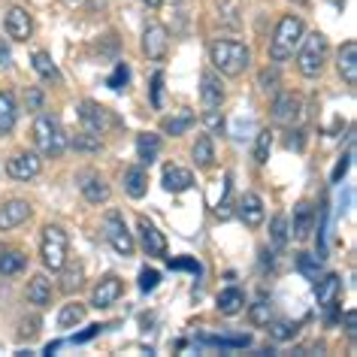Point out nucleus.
<instances>
[{"label": "nucleus", "instance_id": "864d4df0", "mask_svg": "<svg viewBox=\"0 0 357 357\" xmlns=\"http://www.w3.org/2000/svg\"><path fill=\"white\" fill-rule=\"evenodd\" d=\"M142 3L151 6V10H158V6H160V0H142Z\"/></svg>", "mask_w": 357, "mask_h": 357}, {"label": "nucleus", "instance_id": "ea45409f", "mask_svg": "<svg viewBox=\"0 0 357 357\" xmlns=\"http://www.w3.org/2000/svg\"><path fill=\"white\" fill-rule=\"evenodd\" d=\"M203 124L209 128V133H221L225 130V115H221L218 109H206L203 112Z\"/></svg>", "mask_w": 357, "mask_h": 357}, {"label": "nucleus", "instance_id": "6ab92c4d", "mask_svg": "<svg viewBox=\"0 0 357 357\" xmlns=\"http://www.w3.org/2000/svg\"><path fill=\"white\" fill-rule=\"evenodd\" d=\"M339 76L345 79V85H357V43L348 40L339 49Z\"/></svg>", "mask_w": 357, "mask_h": 357}, {"label": "nucleus", "instance_id": "de8ad7c7", "mask_svg": "<svg viewBox=\"0 0 357 357\" xmlns=\"http://www.w3.org/2000/svg\"><path fill=\"white\" fill-rule=\"evenodd\" d=\"M348 160H351V151H348L345 158H339V164H336V169H333V176H330V178H333V182H339V178L345 176V169H348Z\"/></svg>", "mask_w": 357, "mask_h": 357}, {"label": "nucleus", "instance_id": "7ed1b4c3", "mask_svg": "<svg viewBox=\"0 0 357 357\" xmlns=\"http://www.w3.org/2000/svg\"><path fill=\"white\" fill-rule=\"evenodd\" d=\"M300 40H303V19L300 15H282L279 28H275L273 40H270V58L275 64L288 61L294 55V49L300 46Z\"/></svg>", "mask_w": 357, "mask_h": 357}, {"label": "nucleus", "instance_id": "dca6fc26", "mask_svg": "<svg viewBox=\"0 0 357 357\" xmlns=\"http://www.w3.org/2000/svg\"><path fill=\"white\" fill-rule=\"evenodd\" d=\"M6 33H10V40H19V43H24L33 33V22H31V15H28V10H10L6 13Z\"/></svg>", "mask_w": 357, "mask_h": 357}, {"label": "nucleus", "instance_id": "7c9ffc66", "mask_svg": "<svg viewBox=\"0 0 357 357\" xmlns=\"http://www.w3.org/2000/svg\"><path fill=\"white\" fill-rule=\"evenodd\" d=\"M31 64H33V70H37L43 79H49V82H58V79H61V73H58V67H55V61H52L49 52H33Z\"/></svg>", "mask_w": 357, "mask_h": 357}, {"label": "nucleus", "instance_id": "a211bd4d", "mask_svg": "<svg viewBox=\"0 0 357 357\" xmlns=\"http://www.w3.org/2000/svg\"><path fill=\"white\" fill-rule=\"evenodd\" d=\"M200 97H203V106L206 109H221V103H225V85H221L218 76L206 73L200 79Z\"/></svg>", "mask_w": 357, "mask_h": 357}, {"label": "nucleus", "instance_id": "2eb2a0df", "mask_svg": "<svg viewBox=\"0 0 357 357\" xmlns=\"http://www.w3.org/2000/svg\"><path fill=\"white\" fill-rule=\"evenodd\" d=\"M264 200L257 197V194H243V200H239V218H243L245 227H261L264 225Z\"/></svg>", "mask_w": 357, "mask_h": 357}, {"label": "nucleus", "instance_id": "6e6552de", "mask_svg": "<svg viewBox=\"0 0 357 357\" xmlns=\"http://www.w3.org/2000/svg\"><path fill=\"white\" fill-rule=\"evenodd\" d=\"M43 169V160L40 155H33V151H19V155H13L6 160V173L15 182H28V178H37Z\"/></svg>", "mask_w": 357, "mask_h": 357}, {"label": "nucleus", "instance_id": "a878e982", "mask_svg": "<svg viewBox=\"0 0 357 357\" xmlns=\"http://www.w3.org/2000/svg\"><path fill=\"white\" fill-rule=\"evenodd\" d=\"M49 300H52V282L46 275H33L28 282V303H33V306H49Z\"/></svg>", "mask_w": 357, "mask_h": 357}, {"label": "nucleus", "instance_id": "09e8293b", "mask_svg": "<svg viewBox=\"0 0 357 357\" xmlns=\"http://www.w3.org/2000/svg\"><path fill=\"white\" fill-rule=\"evenodd\" d=\"M169 266H173V270H194V273H200V266L194 261H173V257H169Z\"/></svg>", "mask_w": 357, "mask_h": 357}, {"label": "nucleus", "instance_id": "3c124183", "mask_svg": "<svg viewBox=\"0 0 357 357\" xmlns=\"http://www.w3.org/2000/svg\"><path fill=\"white\" fill-rule=\"evenodd\" d=\"M288 149H297V151L303 149V133H300V130H294V133H291V139H288Z\"/></svg>", "mask_w": 357, "mask_h": 357}, {"label": "nucleus", "instance_id": "49530a36", "mask_svg": "<svg viewBox=\"0 0 357 357\" xmlns=\"http://www.w3.org/2000/svg\"><path fill=\"white\" fill-rule=\"evenodd\" d=\"M40 106H43V91H40V88H31V91H28V109L37 112Z\"/></svg>", "mask_w": 357, "mask_h": 357}, {"label": "nucleus", "instance_id": "39448f33", "mask_svg": "<svg viewBox=\"0 0 357 357\" xmlns=\"http://www.w3.org/2000/svg\"><path fill=\"white\" fill-rule=\"evenodd\" d=\"M303 46L297 52V67L300 73L306 79H315L321 73V67H324V55H327V40L321 37V33H309L306 40H300Z\"/></svg>", "mask_w": 357, "mask_h": 357}, {"label": "nucleus", "instance_id": "2f4dec72", "mask_svg": "<svg viewBox=\"0 0 357 357\" xmlns=\"http://www.w3.org/2000/svg\"><path fill=\"white\" fill-rule=\"evenodd\" d=\"M270 239H273V248H275V252H282V248L288 245L291 230H288V218H284V215H275V218H273V225H270Z\"/></svg>", "mask_w": 357, "mask_h": 357}, {"label": "nucleus", "instance_id": "b1692460", "mask_svg": "<svg viewBox=\"0 0 357 357\" xmlns=\"http://www.w3.org/2000/svg\"><path fill=\"white\" fill-rule=\"evenodd\" d=\"M158 151H160V137H155V133H139V137H137V158H139V164L142 167L155 164Z\"/></svg>", "mask_w": 357, "mask_h": 357}, {"label": "nucleus", "instance_id": "f03ea898", "mask_svg": "<svg viewBox=\"0 0 357 357\" xmlns=\"http://www.w3.org/2000/svg\"><path fill=\"white\" fill-rule=\"evenodd\" d=\"M33 142H37V149L46 158L64 155L67 133H64V128H61V121L55 119V115H46V112L37 115V121H33Z\"/></svg>", "mask_w": 357, "mask_h": 357}, {"label": "nucleus", "instance_id": "412c9836", "mask_svg": "<svg viewBox=\"0 0 357 357\" xmlns=\"http://www.w3.org/2000/svg\"><path fill=\"white\" fill-rule=\"evenodd\" d=\"M146 185H149V176H146V169H142V164L124 169V191H128V197L142 200L146 197Z\"/></svg>", "mask_w": 357, "mask_h": 357}, {"label": "nucleus", "instance_id": "4be33fe9", "mask_svg": "<svg viewBox=\"0 0 357 357\" xmlns=\"http://www.w3.org/2000/svg\"><path fill=\"white\" fill-rule=\"evenodd\" d=\"M79 188H82V197L88 203H106V200H109V185H106L100 176H94V173L85 176Z\"/></svg>", "mask_w": 357, "mask_h": 357}, {"label": "nucleus", "instance_id": "e433bc0d", "mask_svg": "<svg viewBox=\"0 0 357 357\" xmlns=\"http://www.w3.org/2000/svg\"><path fill=\"white\" fill-rule=\"evenodd\" d=\"M73 146L79 149V151H100L103 149V142H100V137H94V133H79V137L73 139Z\"/></svg>", "mask_w": 357, "mask_h": 357}, {"label": "nucleus", "instance_id": "1a4fd4ad", "mask_svg": "<svg viewBox=\"0 0 357 357\" xmlns=\"http://www.w3.org/2000/svg\"><path fill=\"white\" fill-rule=\"evenodd\" d=\"M79 121H82V128H85L88 133L100 137V133L106 130V124H109V112H106L100 103L85 100L82 106H79Z\"/></svg>", "mask_w": 357, "mask_h": 357}, {"label": "nucleus", "instance_id": "c85d7f7f", "mask_svg": "<svg viewBox=\"0 0 357 357\" xmlns=\"http://www.w3.org/2000/svg\"><path fill=\"white\" fill-rule=\"evenodd\" d=\"M194 124V112L191 109H182L176 115H169V119H164V133H169V137H182L185 130H188Z\"/></svg>", "mask_w": 357, "mask_h": 357}, {"label": "nucleus", "instance_id": "473e14b6", "mask_svg": "<svg viewBox=\"0 0 357 357\" xmlns=\"http://www.w3.org/2000/svg\"><path fill=\"white\" fill-rule=\"evenodd\" d=\"M82 318H85V306H82V303H67V306L58 312V324L61 327H73Z\"/></svg>", "mask_w": 357, "mask_h": 357}, {"label": "nucleus", "instance_id": "f8f14e48", "mask_svg": "<svg viewBox=\"0 0 357 357\" xmlns=\"http://www.w3.org/2000/svg\"><path fill=\"white\" fill-rule=\"evenodd\" d=\"M31 218V203L28 200H10L0 206V234H6V230L24 225V221Z\"/></svg>", "mask_w": 357, "mask_h": 357}, {"label": "nucleus", "instance_id": "603ef678", "mask_svg": "<svg viewBox=\"0 0 357 357\" xmlns=\"http://www.w3.org/2000/svg\"><path fill=\"white\" fill-rule=\"evenodd\" d=\"M0 64H10V49L0 43Z\"/></svg>", "mask_w": 357, "mask_h": 357}, {"label": "nucleus", "instance_id": "a19ab883", "mask_svg": "<svg viewBox=\"0 0 357 357\" xmlns=\"http://www.w3.org/2000/svg\"><path fill=\"white\" fill-rule=\"evenodd\" d=\"M158 282H160V273L158 270H142L139 273V291H155L158 288Z\"/></svg>", "mask_w": 357, "mask_h": 357}, {"label": "nucleus", "instance_id": "c9c22d12", "mask_svg": "<svg viewBox=\"0 0 357 357\" xmlns=\"http://www.w3.org/2000/svg\"><path fill=\"white\" fill-rule=\"evenodd\" d=\"M248 318H252V324H257V327L270 324V318H273V306H270V303H255V306L248 309Z\"/></svg>", "mask_w": 357, "mask_h": 357}, {"label": "nucleus", "instance_id": "bb28decb", "mask_svg": "<svg viewBox=\"0 0 357 357\" xmlns=\"http://www.w3.org/2000/svg\"><path fill=\"white\" fill-rule=\"evenodd\" d=\"M15 119H19V112H15L13 94H0V137H6L15 128Z\"/></svg>", "mask_w": 357, "mask_h": 357}, {"label": "nucleus", "instance_id": "58836bf2", "mask_svg": "<svg viewBox=\"0 0 357 357\" xmlns=\"http://www.w3.org/2000/svg\"><path fill=\"white\" fill-rule=\"evenodd\" d=\"M128 82H130V70H128V64H119L115 67V73L109 76V88L112 91H121Z\"/></svg>", "mask_w": 357, "mask_h": 357}, {"label": "nucleus", "instance_id": "423d86ee", "mask_svg": "<svg viewBox=\"0 0 357 357\" xmlns=\"http://www.w3.org/2000/svg\"><path fill=\"white\" fill-rule=\"evenodd\" d=\"M103 234H106L109 245H112L119 255H124V257L133 255V236H130L128 225H124L121 212H115V209L106 212V218H103Z\"/></svg>", "mask_w": 357, "mask_h": 357}, {"label": "nucleus", "instance_id": "f3484780", "mask_svg": "<svg viewBox=\"0 0 357 357\" xmlns=\"http://www.w3.org/2000/svg\"><path fill=\"white\" fill-rule=\"evenodd\" d=\"M273 119L279 124H297L300 121V97L279 94L273 100Z\"/></svg>", "mask_w": 357, "mask_h": 357}, {"label": "nucleus", "instance_id": "c756f323", "mask_svg": "<svg viewBox=\"0 0 357 357\" xmlns=\"http://www.w3.org/2000/svg\"><path fill=\"white\" fill-rule=\"evenodd\" d=\"M194 160H197V167L209 169L212 164H215V149H212V137L206 133V137H197V142H194Z\"/></svg>", "mask_w": 357, "mask_h": 357}, {"label": "nucleus", "instance_id": "ddd939ff", "mask_svg": "<svg viewBox=\"0 0 357 357\" xmlns=\"http://www.w3.org/2000/svg\"><path fill=\"white\" fill-rule=\"evenodd\" d=\"M312 225H315V206L306 200H300L297 206H294V225L288 230L294 234V239H309Z\"/></svg>", "mask_w": 357, "mask_h": 357}, {"label": "nucleus", "instance_id": "79ce46f5", "mask_svg": "<svg viewBox=\"0 0 357 357\" xmlns=\"http://www.w3.org/2000/svg\"><path fill=\"white\" fill-rule=\"evenodd\" d=\"M230 191H234V188H230V176H227L225 178V197H221V203H218V218L221 221L230 218Z\"/></svg>", "mask_w": 357, "mask_h": 357}, {"label": "nucleus", "instance_id": "393cba45", "mask_svg": "<svg viewBox=\"0 0 357 357\" xmlns=\"http://www.w3.org/2000/svg\"><path fill=\"white\" fill-rule=\"evenodd\" d=\"M245 306V294L239 288H225L218 294V312L221 315H239Z\"/></svg>", "mask_w": 357, "mask_h": 357}, {"label": "nucleus", "instance_id": "9d476101", "mask_svg": "<svg viewBox=\"0 0 357 357\" xmlns=\"http://www.w3.org/2000/svg\"><path fill=\"white\" fill-rule=\"evenodd\" d=\"M169 49V40H167V28L151 22L146 31H142V52L149 55V61H160Z\"/></svg>", "mask_w": 357, "mask_h": 357}, {"label": "nucleus", "instance_id": "a18cd8bd", "mask_svg": "<svg viewBox=\"0 0 357 357\" xmlns=\"http://www.w3.org/2000/svg\"><path fill=\"white\" fill-rule=\"evenodd\" d=\"M345 333H348V339H354V333H357V312L354 309L345 312Z\"/></svg>", "mask_w": 357, "mask_h": 357}, {"label": "nucleus", "instance_id": "8fccbe9b", "mask_svg": "<svg viewBox=\"0 0 357 357\" xmlns=\"http://www.w3.org/2000/svg\"><path fill=\"white\" fill-rule=\"evenodd\" d=\"M37 327H40V321H37V318L24 321V324H22V336H37Z\"/></svg>", "mask_w": 357, "mask_h": 357}, {"label": "nucleus", "instance_id": "c03bdc74", "mask_svg": "<svg viewBox=\"0 0 357 357\" xmlns=\"http://www.w3.org/2000/svg\"><path fill=\"white\" fill-rule=\"evenodd\" d=\"M275 85H279V73H275V67L273 70L266 67L261 73V88H264V91H275Z\"/></svg>", "mask_w": 357, "mask_h": 357}, {"label": "nucleus", "instance_id": "0eeeda50", "mask_svg": "<svg viewBox=\"0 0 357 357\" xmlns=\"http://www.w3.org/2000/svg\"><path fill=\"white\" fill-rule=\"evenodd\" d=\"M318 282V279H315ZM339 294H342V279L336 273L324 275L318 284H315V297H318V306L327 312V321H336V306H339Z\"/></svg>", "mask_w": 357, "mask_h": 357}, {"label": "nucleus", "instance_id": "37998d69", "mask_svg": "<svg viewBox=\"0 0 357 357\" xmlns=\"http://www.w3.org/2000/svg\"><path fill=\"white\" fill-rule=\"evenodd\" d=\"M160 88H164V73H155L151 76V106L160 109Z\"/></svg>", "mask_w": 357, "mask_h": 357}, {"label": "nucleus", "instance_id": "9b49d317", "mask_svg": "<svg viewBox=\"0 0 357 357\" xmlns=\"http://www.w3.org/2000/svg\"><path fill=\"white\" fill-rule=\"evenodd\" d=\"M137 230H139V239H142V248L151 255V257H167V236L151 225L149 218H139L137 221Z\"/></svg>", "mask_w": 357, "mask_h": 357}, {"label": "nucleus", "instance_id": "cd10ccee", "mask_svg": "<svg viewBox=\"0 0 357 357\" xmlns=\"http://www.w3.org/2000/svg\"><path fill=\"white\" fill-rule=\"evenodd\" d=\"M24 266H28V257L22 252H15V248H3V252H0V273L3 275H15V273H22Z\"/></svg>", "mask_w": 357, "mask_h": 357}, {"label": "nucleus", "instance_id": "f704fd0d", "mask_svg": "<svg viewBox=\"0 0 357 357\" xmlns=\"http://www.w3.org/2000/svg\"><path fill=\"white\" fill-rule=\"evenodd\" d=\"M266 327H270V336L275 339V342H284V339L297 336V327H294L291 321H273L270 318V324H266Z\"/></svg>", "mask_w": 357, "mask_h": 357}, {"label": "nucleus", "instance_id": "aec40b11", "mask_svg": "<svg viewBox=\"0 0 357 357\" xmlns=\"http://www.w3.org/2000/svg\"><path fill=\"white\" fill-rule=\"evenodd\" d=\"M191 185H194L191 169H182V167H167L164 169V188L169 194H182V191H188Z\"/></svg>", "mask_w": 357, "mask_h": 357}, {"label": "nucleus", "instance_id": "4c0bfd02", "mask_svg": "<svg viewBox=\"0 0 357 357\" xmlns=\"http://www.w3.org/2000/svg\"><path fill=\"white\" fill-rule=\"evenodd\" d=\"M297 266H300V273H303V275H309V279H318V270H321L318 257H309V255H297Z\"/></svg>", "mask_w": 357, "mask_h": 357}, {"label": "nucleus", "instance_id": "4468645a", "mask_svg": "<svg viewBox=\"0 0 357 357\" xmlns=\"http://www.w3.org/2000/svg\"><path fill=\"white\" fill-rule=\"evenodd\" d=\"M121 291H124V284H121L119 275H106V279H103V282L94 288V294H91V303H94L97 309H106V306H112V303L121 297Z\"/></svg>", "mask_w": 357, "mask_h": 357}, {"label": "nucleus", "instance_id": "f257e3e1", "mask_svg": "<svg viewBox=\"0 0 357 357\" xmlns=\"http://www.w3.org/2000/svg\"><path fill=\"white\" fill-rule=\"evenodd\" d=\"M209 55H212V64H215V70L221 76H239L248 64H252V52H248V46H243V43H236V40L212 43Z\"/></svg>", "mask_w": 357, "mask_h": 357}, {"label": "nucleus", "instance_id": "5701e85b", "mask_svg": "<svg viewBox=\"0 0 357 357\" xmlns=\"http://www.w3.org/2000/svg\"><path fill=\"white\" fill-rule=\"evenodd\" d=\"M58 273H61V291H64V294H73V291L82 288L85 266L79 264V261H70V264H64Z\"/></svg>", "mask_w": 357, "mask_h": 357}, {"label": "nucleus", "instance_id": "72a5a7b5", "mask_svg": "<svg viewBox=\"0 0 357 357\" xmlns=\"http://www.w3.org/2000/svg\"><path fill=\"white\" fill-rule=\"evenodd\" d=\"M270 151H273V133L261 130L255 139V160L257 164H266V160H270Z\"/></svg>", "mask_w": 357, "mask_h": 357}, {"label": "nucleus", "instance_id": "20e7f679", "mask_svg": "<svg viewBox=\"0 0 357 357\" xmlns=\"http://www.w3.org/2000/svg\"><path fill=\"white\" fill-rule=\"evenodd\" d=\"M67 248H70V239L64 234V227L58 225H49L43 230V239H40V257H43V266L49 273H58L61 266L67 264Z\"/></svg>", "mask_w": 357, "mask_h": 357}]
</instances>
